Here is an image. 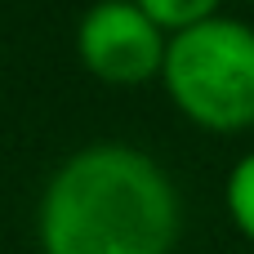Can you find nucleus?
<instances>
[{"mask_svg":"<svg viewBox=\"0 0 254 254\" xmlns=\"http://www.w3.org/2000/svg\"><path fill=\"white\" fill-rule=\"evenodd\" d=\"M228 210L241 223V232L254 237V156H246L228 179Z\"/></svg>","mask_w":254,"mask_h":254,"instance_id":"5","label":"nucleus"},{"mask_svg":"<svg viewBox=\"0 0 254 254\" xmlns=\"http://www.w3.org/2000/svg\"><path fill=\"white\" fill-rule=\"evenodd\" d=\"M179 201L161 165L129 147L71 156L40 205L45 254H170Z\"/></svg>","mask_w":254,"mask_h":254,"instance_id":"1","label":"nucleus"},{"mask_svg":"<svg viewBox=\"0 0 254 254\" xmlns=\"http://www.w3.org/2000/svg\"><path fill=\"white\" fill-rule=\"evenodd\" d=\"M161 76L174 103L210 129H241L254 121V31L246 22L205 18L174 31Z\"/></svg>","mask_w":254,"mask_h":254,"instance_id":"2","label":"nucleus"},{"mask_svg":"<svg viewBox=\"0 0 254 254\" xmlns=\"http://www.w3.org/2000/svg\"><path fill=\"white\" fill-rule=\"evenodd\" d=\"M165 36L134 0H103L80 22V58L94 76L134 85L165 71Z\"/></svg>","mask_w":254,"mask_h":254,"instance_id":"3","label":"nucleus"},{"mask_svg":"<svg viewBox=\"0 0 254 254\" xmlns=\"http://www.w3.org/2000/svg\"><path fill=\"white\" fill-rule=\"evenodd\" d=\"M156 27H174V31H188L196 22H205L214 13L219 0H134Z\"/></svg>","mask_w":254,"mask_h":254,"instance_id":"4","label":"nucleus"}]
</instances>
